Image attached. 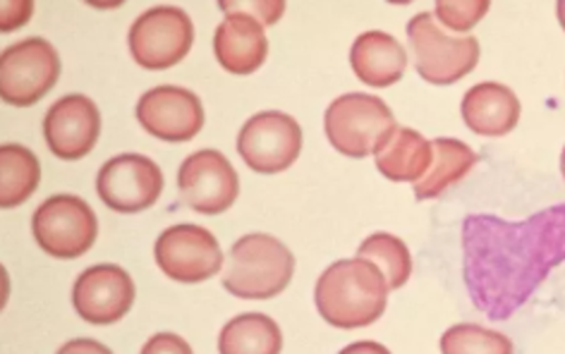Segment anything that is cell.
Masks as SVG:
<instances>
[{
    "instance_id": "6da1fadb",
    "label": "cell",
    "mask_w": 565,
    "mask_h": 354,
    "mask_svg": "<svg viewBox=\"0 0 565 354\" xmlns=\"http://www.w3.org/2000/svg\"><path fill=\"white\" fill-rule=\"evenodd\" d=\"M565 264V204L527 221L472 214L462 221V278L491 321L511 319L556 266Z\"/></svg>"
},
{
    "instance_id": "7a4b0ae2",
    "label": "cell",
    "mask_w": 565,
    "mask_h": 354,
    "mask_svg": "<svg viewBox=\"0 0 565 354\" xmlns=\"http://www.w3.org/2000/svg\"><path fill=\"white\" fill-rule=\"evenodd\" d=\"M388 280L366 259H341L317 280L319 317L341 331L364 329L381 319L388 304Z\"/></svg>"
},
{
    "instance_id": "3957f363",
    "label": "cell",
    "mask_w": 565,
    "mask_h": 354,
    "mask_svg": "<svg viewBox=\"0 0 565 354\" xmlns=\"http://www.w3.org/2000/svg\"><path fill=\"white\" fill-rule=\"evenodd\" d=\"M292 273V251L274 235L252 233L231 247L223 288L239 300H271L290 286Z\"/></svg>"
},
{
    "instance_id": "277c9868",
    "label": "cell",
    "mask_w": 565,
    "mask_h": 354,
    "mask_svg": "<svg viewBox=\"0 0 565 354\" xmlns=\"http://www.w3.org/2000/svg\"><path fill=\"white\" fill-rule=\"evenodd\" d=\"M395 127L398 125L384 98L364 92L338 96L323 116V130L331 147L350 159L376 153Z\"/></svg>"
},
{
    "instance_id": "5b68a950",
    "label": "cell",
    "mask_w": 565,
    "mask_h": 354,
    "mask_svg": "<svg viewBox=\"0 0 565 354\" xmlns=\"http://www.w3.org/2000/svg\"><path fill=\"white\" fill-rule=\"evenodd\" d=\"M407 39L419 77L434 87H450L468 77L479 63V41L472 34H446L431 12H419L407 22Z\"/></svg>"
},
{
    "instance_id": "8992f818",
    "label": "cell",
    "mask_w": 565,
    "mask_h": 354,
    "mask_svg": "<svg viewBox=\"0 0 565 354\" xmlns=\"http://www.w3.org/2000/svg\"><path fill=\"white\" fill-rule=\"evenodd\" d=\"M61 77V55L46 39L32 36L0 55V96L8 106L39 104Z\"/></svg>"
},
{
    "instance_id": "52a82bcc",
    "label": "cell",
    "mask_w": 565,
    "mask_h": 354,
    "mask_svg": "<svg viewBox=\"0 0 565 354\" xmlns=\"http://www.w3.org/2000/svg\"><path fill=\"white\" fill-rule=\"evenodd\" d=\"M32 233L53 259H79L96 243L98 218L75 194H55L34 211Z\"/></svg>"
},
{
    "instance_id": "ba28073f",
    "label": "cell",
    "mask_w": 565,
    "mask_h": 354,
    "mask_svg": "<svg viewBox=\"0 0 565 354\" xmlns=\"http://www.w3.org/2000/svg\"><path fill=\"white\" fill-rule=\"evenodd\" d=\"M192 41L194 24L188 12L175 6L145 10L127 36L135 63L145 69L175 67L190 53Z\"/></svg>"
},
{
    "instance_id": "9c48e42d",
    "label": "cell",
    "mask_w": 565,
    "mask_h": 354,
    "mask_svg": "<svg viewBox=\"0 0 565 354\" xmlns=\"http://www.w3.org/2000/svg\"><path fill=\"white\" fill-rule=\"evenodd\" d=\"M302 151V127L280 110H264L252 116L237 135V153L252 170L276 175L288 170Z\"/></svg>"
},
{
    "instance_id": "30bf717a",
    "label": "cell",
    "mask_w": 565,
    "mask_h": 354,
    "mask_svg": "<svg viewBox=\"0 0 565 354\" xmlns=\"http://www.w3.org/2000/svg\"><path fill=\"white\" fill-rule=\"evenodd\" d=\"M178 190L196 214L218 216L228 211L239 194V178L233 163L216 149L190 153L178 170Z\"/></svg>"
},
{
    "instance_id": "8fae6325",
    "label": "cell",
    "mask_w": 565,
    "mask_h": 354,
    "mask_svg": "<svg viewBox=\"0 0 565 354\" xmlns=\"http://www.w3.org/2000/svg\"><path fill=\"white\" fill-rule=\"evenodd\" d=\"M102 202L118 214H139L159 202L163 173L159 163L141 153H120L102 165L96 175Z\"/></svg>"
},
{
    "instance_id": "7c38bea8",
    "label": "cell",
    "mask_w": 565,
    "mask_h": 354,
    "mask_svg": "<svg viewBox=\"0 0 565 354\" xmlns=\"http://www.w3.org/2000/svg\"><path fill=\"white\" fill-rule=\"evenodd\" d=\"M153 257L166 278L178 282H202L214 278L223 266L218 239L202 225L180 223L159 235Z\"/></svg>"
},
{
    "instance_id": "4fadbf2b",
    "label": "cell",
    "mask_w": 565,
    "mask_h": 354,
    "mask_svg": "<svg viewBox=\"0 0 565 354\" xmlns=\"http://www.w3.org/2000/svg\"><path fill=\"white\" fill-rule=\"evenodd\" d=\"M137 120L151 137L168 144H182L202 132L204 106L194 92L175 84H161L141 94Z\"/></svg>"
},
{
    "instance_id": "5bb4252c",
    "label": "cell",
    "mask_w": 565,
    "mask_h": 354,
    "mask_svg": "<svg viewBox=\"0 0 565 354\" xmlns=\"http://www.w3.org/2000/svg\"><path fill=\"white\" fill-rule=\"evenodd\" d=\"M135 294V282L122 266L98 264L82 271L75 280L73 304L84 321L108 325L132 309Z\"/></svg>"
},
{
    "instance_id": "9a60e30c",
    "label": "cell",
    "mask_w": 565,
    "mask_h": 354,
    "mask_svg": "<svg viewBox=\"0 0 565 354\" xmlns=\"http://www.w3.org/2000/svg\"><path fill=\"white\" fill-rule=\"evenodd\" d=\"M102 135V112L84 94H67L55 101L44 118L46 144L63 161H79Z\"/></svg>"
},
{
    "instance_id": "2e32d148",
    "label": "cell",
    "mask_w": 565,
    "mask_h": 354,
    "mask_svg": "<svg viewBox=\"0 0 565 354\" xmlns=\"http://www.w3.org/2000/svg\"><path fill=\"white\" fill-rule=\"evenodd\" d=\"M214 53L223 69L233 75H252L264 65L268 55V39L264 24L243 12L225 15L216 26Z\"/></svg>"
},
{
    "instance_id": "e0dca14e",
    "label": "cell",
    "mask_w": 565,
    "mask_h": 354,
    "mask_svg": "<svg viewBox=\"0 0 565 354\" xmlns=\"http://www.w3.org/2000/svg\"><path fill=\"white\" fill-rule=\"evenodd\" d=\"M520 98L499 82H479L462 96L460 112L475 135L503 137L515 130L520 120Z\"/></svg>"
},
{
    "instance_id": "ac0fdd59",
    "label": "cell",
    "mask_w": 565,
    "mask_h": 354,
    "mask_svg": "<svg viewBox=\"0 0 565 354\" xmlns=\"http://www.w3.org/2000/svg\"><path fill=\"white\" fill-rule=\"evenodd\" d=\"M352 73L366 87L386 89L401 82L407 69V53L395 36L386 32H364L350 49Z\"/></svg>"
},
{
    "instance_id": "d6986e66",
    "label": "cell",
    "mask_w": 565,
    "mask_h": 354,
    "mask_svg": "<svg viewBox=\"0 0 565 354\" xmlns=\"http://www.w3.org/2000/svg\"><path fill=\"white\" fill-rule=\"evenodd\" d=\"M434 159L431 141L409 127H395L374 153L379 173L391 182H417L429 173Z\"/></svg>"
},
{
    "instance_id": "ffe728a7",
    "label": "cell",
    "mask_w": 565,
    "mask_h": 354,
    "mask_svg": "<svg viewBox=\"0 0 565 354\" xmlns=\"http://www.w3.org/2000/svg\"><path fill=\"white\" fill-rule=\"evenodd\" d=\"M434 159L429 165V173L424 175L415 185V196L419 202H429L441 196L448 187L458 185V182L470 173L477 165V153L470 144L462 139L439 137L431 141Z\"/></svg>"
},
{
    "instance_id": "44dd1931",
    "label": "cell",
    "mask_w": 565,
    "mask_h": 354,
    "mask_svg": "<svg viewBox=\"0 0 565 354\" xmlns=\"http://www.w3.org/2000/svg\"><path fill=\"white\" fill-rule=\"evenodd\" d=\"M280 350L282 333L278 323L257 311L231 319L218 335L221 354H280Z\"/></svg>"
},
{
    "instance_id": "7402d4cb",
    "label": "cell",
    "mask_w": 565,
    "mask_h": 354,
    "mask_svg": "<svg viewBox=\"0 0 565 354\" xmlns=\"http://www.w3.org/2000/svg\"><path fill=\"white\" fill-rule=\"evenodd\" d=\"M41 165L34 151L22 144L0 147V206L15 208L36 192Z\"/></svg>"
},
{
    "instance_id": "603a6c76",
    "label": "cell",
    "mask_w": 565,
    "mask_h": 354,
    "mask_svg": "<svg viewBox=\"0 0 565 354\" xmlns=\"http://www.w3.org/2000/svg\"><path fill=\"white\" fill-rule=\"evenodd\" d=\"M358 257L379 266L391 290L403 288L413 276V254L401 237L391 233H374L366 237L358 249Z\"/></svg>"
},
{
    "instance_id": "cb8c5ba5",
    "label": "cell",
    "mask_w": 565,
    "mask_h": 354,
    "mask_svg": "<svg viewBox=\"0 0 565 354\" xmlns=\"http://www.w3.org/2000/svg\"><path fill=\"white\" fill-rule=\"evenodd\" d=\"M441 354H515L513 340L479 323H458L441 335Z\"/></svg>"
},
{
    "instance_id": "d4e9b609",
    "label": "cell",
    "mask_w": 565,
    "mask_h": 354,
    "mask_svg": "<svg viewBox=\"0 0 565 354\" xmlns=\"http://www.w3.org/2000/svg\"><path fill=\"white\" fill-rule=\"evenodd\" d=\"M491 10L489 0H439L434 6V18L441 24H446L448 30H454L458 34H468L475 30L477 22L482 20L487 12Z\"/></svg>"
},
{
    "instance_id": "484cf974",
    "label": "cell",
    "mask_w": 565,
    "mask_h": 354,
    "mask_svg": "<svg viewBox=\"0 0 565 354\" xmlns=\"http://www.w3.org/2000/svg\"><path fill=\"white\" fill-rule=\"evenodd\" d=\"M218 8L225 12V15L243 12V15L259 20L264 26L276 24L282 18V12H286V3H280V0H239V3H233V0H221Z\"/></svg>"
},
{
    "instance_id": "4316f807",
    "label": "cell",
    "mask_w": 565,
    "mask_h": 354,
    "mask_svg": "<svg viewBox=\"0 0 565 354\" xmlns=\"http://www.w3.org/2000/svg\"><path fill=\"white\" fill-rule=\"evenodd\" d=\"M141 354H194V352L188 345V340H182V335L157 333L147 340L145 347H141Z\"/></svg>"
},
{
    "instance_id": "83f0119b",
    "label": "cell",
    "mask_w": 565,
    "mask_h": 354,
    "mask_svg": "<svg viewBox=\"0 0 565 354\" xmlns=\"http://www.w3.org/2000/svg\"><path fill=\"white\" fill-rule=\"evenodd\" d=\"M34 3L30 0H20V3H3V12H0V30L15 32L26 20L32 18Z\"/></svg>"
},
{
    "instance_id": "f1b7e54d",
    "label": "cell",
    "mask_w": 565,
    "mask_h": 354,
    "mask_svg": "<svg viewBox=\"0 0 565 354\" xmlns=\"http://www.w3.org/2000/svg\"><path fill=\"white\" fill-rule=\"evenodd\" d=\"M55 354H113L104 343L92 337H75L65 343Z\"/></svg>"
},
{
    "instance_id": "f546056e",
    "label": "cell",
    "mask_w": 565,
    "mask_h": 354,
    "mask_svg": "<svg viewBox=\"0 0 565 354\" xmlns=\"http://www.w3.org/2000/svg\"><path fill=\"white\" fill-rule=\"evenodd\" d=\"M338 354H391V350L381 343H374V340H360V343H352Z\"/></svg>"
},
{
    "instance_id": "4dcf8cb0",
    "label": "cell",
    "mask_w": 565,
    "mask_h": 354,
    "mask_svg": "<svg viewBox=\"0 0 565 354\" xmlns=\"http://www.w3.org/2000/svg\"><path fill=\"white\" fill-rule=\"evenodd\" d=\"M556 12H558V22H561V26L565 30V0H558Z\"/></svg>"
},
{
    "instance_id": "1f68e13d",
    "label": "cell",
    "mask_w": 565,
    "mask_h": 354,
    "mask_svg": "<svg viewBox=\"0 0 565 354\" xmlns=\"http://www.w3.org/2000/svg\"><path fill=\"white\" fill-rule=\"evenodd\" d=\"M561 175H563V180H565V147H563V151H561Z\"/></svg>"
}]
</instances>
